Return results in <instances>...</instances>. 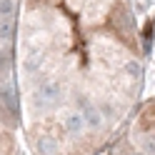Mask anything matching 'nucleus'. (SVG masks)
<instances>
[{
	"label": "nucleus",
	"mask_w": 155,
	"mask_h": 155,
	"mask_svg": "<svg viewBox=\"0 0 155 155\" xmlns=\"http://www.w3.org/2000/svg\"><path fill=\"white\" fill-rule=\"evenodd\" d=\"M103 155H155V98L140 103L133 120Z\"/></svg>",
	"instance_id": "nucleus-2"
},
{
	"label": "nucleus",
	"mask_w": 155,
	"mask_h": 155,
	"mask_svg": "<svg viewBox=\"0 0 155 155\" xmlns=\"http://www.w3.org/2000/svg\"><path fill=\"white\" fill-rule=\"evenodd\" d=\"M15 40L25 155H103L140 108L143 48L128 0H23Z\"/></svg>",
	"instance_id": "nucleus-1"
}]
</instances>
